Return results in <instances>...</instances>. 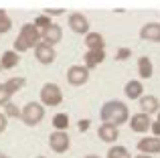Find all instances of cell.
<instances>
[{"label":"cell","instance_id":"obj_1","mask_svg":"<svg viewBox=\"0 0 160 158\" xmlns=\"http://www.w3.org/2000/svg\"><path fill=\"white\" fill-rule=\"evenodd\" d=\"M99 120H102V124H112V126L120 128L124 124H128L130 107L122 99H108L99 110Z\"/></svg>","mask_w":160,"mask_h":158},{"label":"cell","instance_id":"obj_2","mask_svg":"<svg viewBox=\"0 0 160 158\" xmlns=\"http://www.w3.org/2000/svg\"><path fill=\"white\" fill-rule=\"evenodd\" d=\"M39 43H41V31L32 22H24L18 31V37L14 39L12 51H16L20 55V53H27V51H31V49H35Z\"/></svg>","mask_w":160,"mask_h":158},{"label":"cell","instance_id":"obj_3","mask_svg":"<svg viewBox=\"0 0 160 158\" xmlns=\"http://www.w3.org/2000/svg\"><path fill=\"white\" fill-rule=\"evenodd\" d=\"M20 120L24 126L35 128L45 120V107L41 106V101H28L20 107Z\"/></svg>","mask_w":160,"mask_h":158},{"label":"cell","instance_id":"obj_4","mask_svg":"<svg viewBox=\"0 0 160 158\" xmlns=\"http://www.w3.org/2000/svg\"><path fill=\"white\" fill-rule=\"evenodd\" d=\"M39 99H41V106L43 107H57L63 103V89L57 85V83H45L41 87V93H39Z\"/></svg>","mask_w":160,"mask_h":158},{"label":"cell","instance_id":"obj_5","mask_svg":"<svg viewBox=\"0 0 160 158\" xmlns=\"http://www.w3.org/2000/svg\"><path fill=\"white\" fill-rule=\"evenodd\" d=\"M67 27L71 28V32H75V35H83V37L91 31L89 18H87L83 12H71V14L67 16Z\"/></svg>","mask_w":160,"mask_h":158},{"label":"cell","instance_id":"obj_6","mask_svg":"<svg viewBox=\"0 0 160 158\" xmlns=\"http://www.w3.org/2000/svg\"><path fill=\"white\" fill-rule=\"evenodd\" d=\"M89 75H91V71H87L83 65H71V67L67 69V73H65L67 83H69L71 87H81V85H85V83L89 81Z\"/></svg>","mask_w":160,"mask_h":158},{"label":"cell","instance_id":"obj_7","mask_svg":"<svg viewBox=\"0 0 160 158\" xmlns=\"http://www.w3.org/2000/svg\"><path fill=\"white\" fill-rule=\"evenodd\" d=\"M49 148L55 152V154H65L71 148V138L67 132H53L49 136Z\"/></svg>","mask_w":160,"mask_h":158},{"label":"cell","instance_id":"obj_8","mask_svg":"<svg viewBox=\"0 0 160 158\" xmlns=\"http://www.w3.org/2000/svg\"><path fill=\"white\" fill-rule=\"evenodd\" d=\"M128 126L132 132H136V134H148L150 132V126H152V118L146 114H142V111H138V114H132L128 120Z\"/></svg>","mask_w":160,"mask_h":158},{"label":"cell","instance_id":"obj_9","mask_svg":"<svg viewBox=\"0 0 160 158\" xmlns=\"http://www.w3.org/2000/svg\"><path fill=\"white\" fill-rule=\"evenodd\" d=\"M138 107H140L142 114H146V116L152 118L154 114L160 111V99L156 95H152V93H144L140 99H138Z\"/></svg>","mask_w":160,"mask_h":158},{"label":"cell","instance_id":"obj_10","mask_svg":"<svg viewBox=\"0 0 160 158\" xmlns=\"http://www.w3.org/2000/svg\"><path fill=\"white\" fill-rule=\"evenodd\" d=\"M35 57L41 65H51V63H55V59H57V51H55V47L41 41L35 47Z\"/></svg>","mask_w":160,"mask_h":158},{"label":"cell","instance_id":"obj_11","mask_svg":"<svg viewBox=\"0 0 160 158\" xmlns=\"http://www.w3.org/2000/svg\"><path fill=\"white\" fill-rule=\"evenodd\" d=\"M138 152L146 156L152 154H160V138H154V136H146V138H140L136 144Z\"/></svg>","mask_w":160,"mask_h":158},{"label":"cell","instance_id":"obj_12","mask_svg":"<svg viewBox=\"0 0 160 158\" xmlns=\"http://www.w3.org/2000/svg\"><path fill=\"white\" fill-rule=\"evenodd\" d=\"M138 35H140L142 41H148V43H160V22L152 20V22L142 24V28H140Z\"/></svg>","mask_w":160,"mask_h":158},{"label":"cell","instance_id":"obj_13","mask_svg":"<svg viewBox=\"0 0 160 158\" xmlns=\"http://www.w3.org/2000/svg\"><path fill=\"white\" fill-rule=\"evenodd\" d=\"M41 41L47 45H51V47H55V45H59L63 41V28L59 27V24H51V27H47L43 32H41Z\"/></svg>","mask_w":160,"mask_h":158},{"label":"cell","instance_id":"obj_14","mask_svg":"<svg viewBox=\"0 0 160 158\" xmlns=\"http://www.w3.org/2000/svg\"><path fill=\"white\" fill-rule=\"evenodd\" d=\"M98 138L106 144H116L120 138V128L112 126V124H99L98 128Z\"/></svg>","mask_w":160,"mask_h":158},{"label":"cell","instance_id":"obj_15","mask_svg":"<svg viewBox=\"0 0 160 158\" xmlns=\"http://www.w3.org/2000/svg\"><path fill=\"white\" fill-rule=\"evenodd\" d=\"M85 43V49L87 51H106V39H103L102 32H95V31H89L83 39Z\"/></svg>","mask_w":160,"mask_h":158},{"label":"cell","instance_id":"obj_16","mask_svg":"<svg viewBox=\"0 0 160 158\" xmlns=\"http://www.w3.org/2000/svg\"><path fill=\"white\" fill-rule=\"evenodd\" d=\"M124 93H126V97H128V99L138 101V99L144 95V83H142L140 79H130V81L124 85Z\"/></svg>","mask_w":160,"mask_h":158},{"label":"cell","instance_id":"obj_17","mask_svg":"<svg viewBox=\"0 0 160 158\" xmlns=\"http://www.w3.org/2000/svg\"><path fill=\"white\" fill-rule=\"evenodd\" d=\"M103 61H106V51H85V55H83V67L87 71H91V69L99 67Z\"/></svg>","mask_w":160,"mask_h":158},{"label":"cell","instance_id":"obj_18","mask_svg":"<svg viewBox=\"0 0 160 158\" xmlns=\"http://www.w3.org/2000/svg\"><path fill=\"white\" fill-rule=\"evenodd\" d=\"M154 73V65H152V59H150L148 55H142L138 57V77H140V81H144V79H150Z\"/></svg>","mask_w":160,"mask_h":158},{"label":"cell","instance_id":"obj_19","mask_svg":"<svg viewBox=\"0 0 160 158\" xmlns=\"http://www.w3.org/2000/svg\"><path fill=\"white\" fill-rule=\"evenodd\" d=\"M20 63V57L16 51H12V49H8V51L2 53V57H0V69H14L16 65Z\"/></svg>","mask_w":160,"mask_h":158},{"label":"cell","instance_id":"obj_20","mask_svg":"<svg viewBox=\"0 0 160 158\" xmlns=\"http://www.w3.org/2000/svg\"><path fill=\"white\" fill-rule=\"evenodd\" d=\"M51 124H53L55 132H67V130H69V124H71L69 114H65V111H61V114H55L53 120H51Z\"/></svg>","mask_w":160,"mask_h":158},{"label":"cell","instance_id":"obj_21","mask_svg":"<svg viewBox=\"0 0 160 158\" xmlns=\"http://www.w3.org/2000/svg\"><path fill=\"white\" fill-rule=\"evenodd\" d=\"M4 85H6V89L10 91V95H14V93H18L20 89H24V85H27V79L20 77V75H16V77L6 79V81H4Z\"/></svg>","mask_w":160,"mask_h":158},{"label":"cell","instance_id":"obj_22","mask_svg":"<svg viewBox=\"0 0 160 158\" xmlns=\"http://www.w3.org/2000/svg\"><path fill=\"white\" fill-rule=\"evenodd\" d=\"M106 158H132V154H130V150L126 146H122V144H112L106 152Z\"/></svg>","mask_w":160,"mask_h":158},{"label":"cell","instance_id":"obj_23","mask_svg":"<svg viewBox=\"0 0 160 158\" xmlns=\"http://www.w3.org/2000/svg\"><path fill=\"white\" fill-rule=\"evenodd\" d=\"M10 28H12V18L8 16L4 8H0V35H6Z\"/></svg>","mask_w":160,"mask_h":158},{"label":"cell","instance_id":"obj_24","mask_svg":"<svg viewBox=\"0 0 160 158\" xmlns=\"http://www.w3.org/2000/svg\"><path fill=\"white\" fill-rule=\"evenodd\" d=\"M2 114L6 116L8 120H10V118H20V107L16 106V103L8 101L6 106H2Z\"/></svg>","mask_w":160,"mask_h":158},{"label":"cell","instance_id":"obj_25","mask_svg":"<svg viewBox=\"0 0 160 158\" xmlns=\"http://www.w3.org/2000/svg\"><path fill=\"white\" fill-rule=\"evenodd\" d=\"M32 24H35V27L39 28L41 32H43L47 27H51V24H53V18H49L47 14H39V16L35 18V22H32Z\"/></svg>","mask_w":160,"mask_h":158},{"label":"cell","instance_id":"obj_26","mask_svg":"<svg viewBox=\"0 0 160 158\" xmlns=\"http://www.w3.org/2000/svg\"><path fill=\"white\" fill-rule=\"evenodd\" d=\"M10 99H12L10 91L6 89V85H4V83H0V107H2V106H6V103L10 101Z\"/></svg>","mask_w":160,"mask_h":158},{"label":"cell","instance_id":"obj_27","mask_svg":"<svg viewBox=\"0 0 160 158\" xmlns=\"http://www.w3.org/2000/svg\"><path fill=\"white\" fill-rule=\"evenodd\" d=\"M128 57H132V49L130 47H120L116 51V61H126Z\"/></svg>","mask_w":160,"mask_h":158},{"label":"cell","instance_id":"obj_28","mask_svg":"<svg viewBox=\"0 0 160 158\" xmlns=\"http://www.w3.org/2000/svg\"><path fill=\"white\" fill-rule=\"evenodd\" d=\"M89 128H91V120H79V124H77V130L79 132H87V130H89Z\"/></svg>","mask_w":160,"mask_h":158},{"label":"cell","instance_id":"obj_29","mask_svg":"<svg viewBox=\"0 0 160 158\" xmlns=\"http://www.w3.org/2000/svg\"><path fill=\"white\" fill-rule=\"evenodd\" d=\"M150 134H152L154 138H160V122L152 120V126H150Z\"/></svg>","mask_w":160,"mask_h":158},{"label":"cell","instance_id":"obj_30","mask_svg":"<svg viewBox=\"0 0 160 158\" xmlns=\"http://www.w3.org/2000/svg\"><path fill=\"white\" fill-rule=\"evenodd\" d=\"M6 128H8V118L2 114V111H0V134H4V132H6Z\"/></svg>","mask_w":160,"mask_h":158},{"label":"cell","instance_id":"obj_31","mask_svg":"<svg viewBox=\"0 0 160 158\" xmlns=\"http://www.w3.org/2000/svg\"><path fill=\"white\" fill-rule=\"evenodd\" d=\"M43 14H47L49 18H51V16H61V14H65V10H61V8H59V10H51V8H45Z\"/></svg>","mask_w":160,"mask_h":158},{"label":"cell","instance_id":"obj_32","mask_svg":"<svg viewBox=\"0 0 160 158\" xmlns=\"http://www.w3.org/2000/svg\"><path fill=\"white\" fill-rule=\"evenodd\" d=\"M83 158H102V156H99V154H85Z\"/></svg>","mask_w":160,"mask_h":158},{"label":"cell","instance_id":"obj_33","mask_svg":"<svg viewBox=\"0 0 160 158\" xmlns=\"http://www.w3.org/2000/svg\"><path fill=\"white\" fill-rule=\"evenodd\" d=\"M134 158H154V156H146V154H138V156H134Z\"/></svg>","mask_w":160,"mask_h":158},{"label":"cell","instance_id":"obj_34","mask_svg":"<svg viewBox=\"0 0 160 158\" xmlns=\"http://www.w3.org/2000/svg\"><path fill=\"white\" fill-rule=\"evenodd\" d=\"M0 158H10V156H8L6 152H2V150H0Z\"/></svg>","mask_w":160,"mask_h":158},{"label":"cell","instance_id":"obj_35","mask_svg":"<svg viewBox=\"0 0 160 158\" xmlns=\"http://www.w3.org/2000/svg\"><path fill=\"white\" fill-rule=\"evenodd\" d=\"M156 122H160V111H158V114H156Z\"/></svg>","mask_w":160,"mask_h":158},{"label":"cell","instance_id":"obj_36","mask_svg":"<svg viewBox=\"0 0 160 158\" xmlns=\"http://www.w3.org/2000/svg\"><path fill=\"white\" fill-rule=\"evenodd\" d=\"M35 158H49V156H43V154H41V156H35Z\"/></svg>","mask_w":160,"mask_h":158},{"label":"cell","instance_id":"obj_37","mask_svg":"<svg viewBox=\"0 0 160 158\" xmlns=\"http://www.w3.org/2000/svg\"><path fill=\"white\" fill-rule=\"evenodd\" d=\"M0 71H2V69H0Z\"/></svg>","mask_w":160,"mask_h":158}]
</instances>
